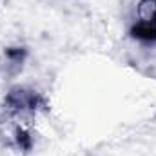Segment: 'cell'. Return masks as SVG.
Listing matches in <instances>:
<instances>
[]
</instances>
